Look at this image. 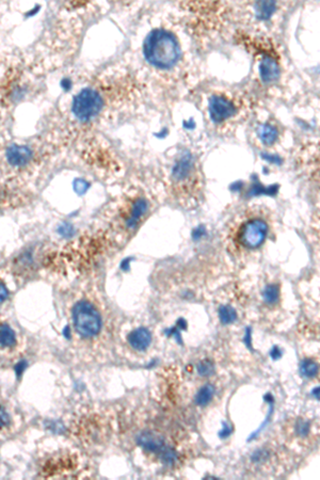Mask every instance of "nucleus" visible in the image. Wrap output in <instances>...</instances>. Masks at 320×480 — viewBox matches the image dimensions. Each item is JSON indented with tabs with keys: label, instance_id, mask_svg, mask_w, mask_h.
Wrapping results in <instances>:
<instances>
[{
	"label": "nucleus",
	"instance_id": "obj_1",
	"mask_svg": "<svg viewBox=\"0 0 320 480\" xmlns=\"http://www.w3.org/2000/svg\"><path fill=\"white\" fill-rule=\"evenodd\" d=\"M143 51L146 60L159 69L172 68L179 57L176 38L163 30H154L147 35Z\"/></svg>",
	"mask_w": 320,
	"mask_h": 480
},
{
	"label": "nucleus",
	"instance_id": "obj_2",
	"mask_svg": "<svg viewBox=\"0 0 320 480\" xmlns=\"http://www.w3.org/2000/svg\"><path fill=\"white\" fill-rule=\"evenodd\" d=\"M73 320L76 331L82 337H93L101 329L100 315L88 301H80L74 307Z\"/></svg>",
	"mask_w": 320,
	"mask_h": 480
},
{
	"label": "nucleus",
	"instance_id": "obj_3",
	"mask_svg": "<svg viewBox=\"0 0 320 480\" xmlns=\"http://www.w3.org/2000/svg\"><path fill=\"white\" fill-rule=\"evenodd\" d=\"M102 99L100 94L93 89H83L75 96L72 111L77 119L86 122L93 119L102 109Z\"/></svg>",
	"mask_w": 320,
	"mask_h": 480
},
{
	"label": "nucleus",
	"instance_id": "obj_4",
	"mask_svg": "<svg viewBox=\"0 0 320 480\" xmlns=\"http://www.w3.org/2000/svg\"><path fill=\"white\" fill-rule=\"evenodd\" d=\"M268 225L260 219H252L246 222L240 229V241L247 248L255 249L259 246L267 236Z\"/></svg>",
	"mask_w": 320,
	"mask_h": 480
},
{
	"label": "nucleus",
	"instance_id": "obj_5",
	"mask_svg": "<svg viewBox=\"0 0 320 480\" xmlns=\"http://www.w3.org/2000/svg\"><path fill=\"white\" fill-rule=\"evenodd\" d=\"M236 111L234 105L222 96H213L209 101L210 118L216 123H220L230 118Z\"/></svg>",
	"mask_w": 320,
	"mask_h": 480
},
{
	"label": "nucleus",
	"instance_id": "obj_6",
	"mask_svg": "<svg viewBox=\"0 0 320 480\" xmlns=\"http://www.w3.org/2000/svg\"><path fill=\"white\" fill-rule=\"evenodd\" d=\"M32 158V151L26 145H12L6 150V160L13 167H23Z\"/></svg>",
	"mask_w": 320,
	"mask_h": 480
},
{
	"label": "nucleus",
	"instance_id": "obj_7",
	"mask_svg": "<svg viewBox=\"0 0 320 480\" xmlns=\"http://www.w3.org/2000/svg\"><path fill=\"white\" fill-rule=\"evenodd\" d=\"M140 446L150 451H161L163 449L164 440L160 434L153 431H144L140 433L137 438Z\"/></svg>",
	"mask_w": 320,
	"mask_h": 480
},
{
	"label": "nucleus",
	"instance_id": "obj_8",
	"mask_svg": "<svg viewBox=\"0 0 320 480\" xmlns=\"http://www.w3.org/2000/svg\"><path fill=\"white\" fill-rule=\"evenodd\" d=\"M128 343L129 345L136 350L139 351H143L147 347L151 345L152 342V334L147 329L145 328H139L137 330L132 331V332L128 335Z\"/></svg>",
	"mask_w": 320,
	"mask_h": 480
},
{
	"label": "nucleus",
	"instance_id": "obj_9",
	"mask_svg": "<svg viewBox=\"0 0 320 480\" xmlns=\"http://www.w3.org/2000/svg\"><path fill=\"white\" fill-rule=\"evenodd\" d=\"M259 74L265 82H272L278 79L280 69L278 63L272 58H265L259 66Z\"/></svg>",
	"mask_w": 320,
	"mask_h": 480
},
{
	"label": "nucleus",
	"instance_id": "obj_10",
	"mask_svg": "<svg viewBox=\"0 0 320 480\" xmlns=\"http://www.w3.org/2000/svg\"><path fill=\"white\" fill-rule=\"evenodd\" d=\"M147 209V203L146 201L143 199H139L134 202L131 206V209L129 212V216L127 218V228L132 229L137 225V223L140 221V219L144 216V213L146 212Z\"/></svg>",
	"mask_w": 320,
	"mask_h": 480
},
{
	"label": "nucleus",
	"instance_id": "obj_11",
	"mask_svg": "<svg viewBox=\"0 0 320 480\" xmlns=\"http://www.w3.org/2000/svg\"><path fill=\"white\" fill-rule=\"evenodd\" d=\"M16 345V335L9 324L0 322V347L12 348Z\"/></svg>",
	"mask_w": 320,
	"mask_h": 480
},
{
	"label": "nucleus",
	"instance_id": "obj_12",
	"mask_svg": "<svg viewBox=\"0 0 320 480\" xmlns=\"http://www.w3.org/2000/svg\"><path fill=\"white\" fill-rule=\"evenodd\" d=\"M257 134L259 139L262 141V143L268 145L273 144L275 140L278 139V136H279L277 128L269 124L260 125L257 129Z\"/></svg>",
	"mask_w": 320,
	"mask_h": 480
},
{
	"label": "nucleus",
	"instance_id": "obj_13",
	"mask_svg": "<svg viewBox=\"0 0 320 480\" xmlns=\"http://www.w3.org/2000/svg\"><path fill=\"white\" fill-rule=\"evenodd\" d=\"M215 394V387L211 384H206L204 385L202 388H200V391L197 392L195 396V404L197 406H207L209 402L211 401L214 397Z\"/></svg>",
	"mask_w": 320,
	"mask_h": 480
},
{
	"label": "nucleus",
	"instance_id": "obj_14",
	"mask_svg": "<svg viewBox=\"0 0 320 480\" xmlns=\"http://www.w3.org/2000/svg\"><path fill=\"white\" fill-rule=\"evenodd\" d=\"M300 373L305 378H314L318 373V364L312 360H303L300 365Z\"/></svg>",
	"mask_w": 320,
	"mask_h": 480
},
{
	"label": "nucleus",
	"instance_id": "obj_15",
	"mask_svg": "<svg viewBox=\"0 0 320 480\" xmlns=\"http://www.w3.org/2000/svg\"><path fill=\"white\" fill-rule=\"evenodd\" d=\"M219 317L223 324H229L237 319V313L232 307L223 306L219 309Z\"/></svg>",
	"mask_w": 320,
	"mask_h": 480
},
{
	"label": "nucleus",
	"instance_id": "obj_16",
	"mask_svg": "<svg viewBox=\"0 0 320 480\" xmlns=\"http://www.w3.org/2000/svg\"><path fill=\"white\" fill-rule=\"evenodd\" d=\"M256 14L260 19H267L270 17L272 13L274 12L275 4L273 2H259L256 5Z\"/></svg>",
	"mask_w": 320,
	"mask_h": 480
},
{
	"label": "nucleus",
	"instance_id": "obj_17",
	"mask_svg": "<svg viewBox=\"0 0 320 480\" xmlns=\"http://www.w3.org/2000/svg\"><path fill=\"white\" fill-rule=\"evenodd\" d=\"M264 299L267 303H275L279 299V288L275 285H269L264 290Z\"/></svg>",
	"mask_w": 320,
	"mask_h": 480
},
{
	"label": "nucleus",
	"instance_id": "obj_18",
	"mask_svg": "<svg viewBox=\"0 0 320 480\" xmlns=\"http://www.w3.org/2000/svg\"><path fill=\"white\" fill-rule=\"evenodd\" d=\"M197 372L201 376H210L214 373V364L208 360L203 361L198 364Z\"/></svg>",
	"mask_w": 320,
	"mask_h": 480
},
{
	"label": "nucleus",
	"instance_id": "obj_19",
	"mask_svg": "<svg viewBox=\"0 0 320 480\" xmlns=\"http://www.w3.org/2000/svg\"><path fill=\"white\" fill-rule=\"evenodd\" d=\"M161 459L163 460L164 463H166V464H172L176 460V453H175V451H173L170 448H166L164 450L162 449Z\"/></svg>",
	"mask_w": 320,
	"mask_h": 480
},
{
	"label": "nucleus",
	"instance_id": "obj_20",
	"mask_svg": "<svg viewBox=\"0 0 320 480\" xmlns=\"http://www.w3.org/2000/svg\"><path fill=\"white\" fill-rule=\"evenodd\" d=\"M309 427H310L309 423H305V421H300L297 426L298 434H300L301 437H305L306 434L309 433V430H310Z\"/></svg>",
	"mask_w": 320,
	"mask_h": 480
},
{
	"label": "nucleus",
	"instance_id": "obj_21",
	"mask_svg": "<svg viewBox=\"0 0 320 480\" xmlns=\"http://www.w3.org/2000/svg\"><path fill=\"white\" fill-rule=\"evenodd\" d=\"M9 423V415L5 412L4 409L0 407V428H3Z\"/></svg>",
	"mask_w": 320,
	"mask_h": 480
},
{
	"label": "nucleus",
	"instance_id": "obj_22",
	"mask_svg": "<svg viewBox=\"0 0 320 480\" xmlns=\"http://www.w3.org/2000/svg\"><path fill=\"white\" fill-rule=\"evenodd\" d=\"M75 188H76V191L77 192H78L79 194H82V193H85L87 191L88 184L86 183V181H83L81 179H78L75 183Z\"/></svg>",
	"mask_w": 320,
	"mask_h": 480
},
{
	"label": "nucleus",
	"instance_id": "obj_23",
	"mask_svg": "<svg viewBox=\"0 0 320 480\" xmlns=\"http://www.w3.org/2000/svg\"><path fill=\"white\" fill-rule=\"evenodd\" d=\"M8 289H6V287L4 286L3 284L0 283V303L3 302L6 298H8Z\"/></svg>",
	"mask_w": 320,
	"mask_h": 480
},
{
	"label": "nucleus",
	"instance_id": "obj_24",
	"mask_svg": "<svg viewBox=\"0 0 320 480\" xmlns=\"http://www.w3.org/2000/svg\"><path fill=\"white\" fill-rule=\"evenodd\" d=\"M230 432H232V427H229L226 424H224V428H223L222 432L220 433V436H221V438H226L229 436Z\"/></svg>",
	"mask_w": 320,
	"mask_h": 480
},
{
	"label": "nucleus",
	"instance_id": "obj_25",
	"mask_svg": "<svg viewBox=\"0 0 320 480\" xmlns=\"http://www.w3.org/2000/svg\"><path fill=\"white\" fill-rule=\"evenodd\" d=\"M281 355H282V352L280 351V350L278 349V347H274L272 350H271V358L273 360H278L281 358Z\"/></svg>",
	"mask_w": 320,
	"mask_h": 480
},
{
	"label": "nucleus",
	"instance_id": "obj_26",
	"mask_svg": "<svg viewBox=\"0 0 320 480\" xmlns=\"http://www.w3.org/2000/svg\"><path fill=\"white\" fill-rule=\"evenodd\" d=\"M61 84V87L64 89V90H69L70 89V86H72V83H70V80L68 78H64L61 80L60 82Z\"/></svg>",
	"mask_w": 320,
	"mask_h": 480
},
{
	"label": "nucleus",
	"instance_id": "obj_27",
	"mask_svg": "<svg viewBox=\"0 0 320 480\" xmlns=\"http://www.w3.org/2000/svg\"><path fill=\"white\" fill-rule=\"evenodd\" d=\"M1 199H2V192L0 191V201H1Z\"/></svg>",
	"mask_w": 320,
	"mask_h": 480
}]
</instances>
